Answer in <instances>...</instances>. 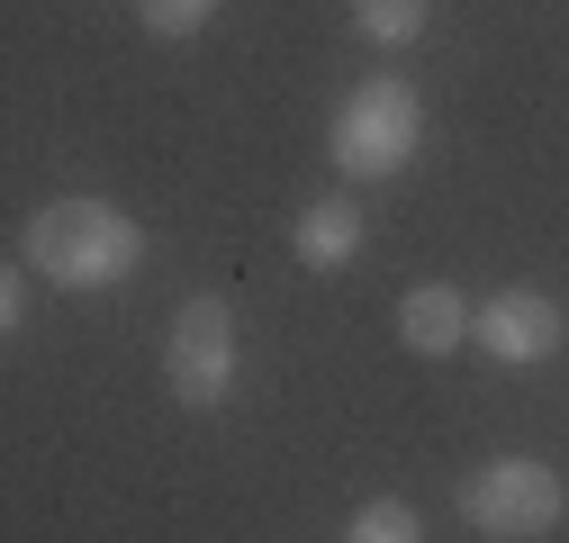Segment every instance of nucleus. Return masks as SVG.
<instances>
[{
    "mask_svg": "<svg viewBox=\"0 0 569 543\" xmlns=\"http://www.w3.org/2000/svg\"><path fill=\"white\" fill-rule=\"evenodd\" d=\"M19 245H28V272L54 290H109L146 263V227L109 199H46Z\"/></svg>",
    "mask_w": 569,
    "mask_h": 543,
    "instance_id": "f257e3e1",
    "label": "nucleus"
},
{
    "mask_svg": "<svg viewBox=\"0 0 569 543\" xmlns=\"http://www.w3.org/2000/svg\"><path fill=\"white\" fill-rule=\"evenodd\" d=\"M425 146V100L407 73H371L335 100V127H326V155L343 181H398Z\"/></svg>",
    "mask_w": 569,
    "mask_h": 543,
    "instance_id": "f03ea898",
    "label": "nucleus"
},
{
    "mask_svg": "<svg viewBox=\"0 0 569 543\" xmlns=\"http://www.w3.org/2000/svg\"><path fill=\"white\" fill-rule=\"evenodd\" d=\"M569 516V481L533 453H497L461 481V525H479L488 543H533Z\"/></svg>",
    "mask_w": 569,
    "mask_h": 543,
    "instance_id": "7ed1b4c3",
    "label": "nucleus"
},
{
    "mask_svg": "<svg viewBox=\"0 0 569 543\" xmlns=\"http://www.w3.org/2000/svg\"><path fill=\"white\" fill-rule=\"evenodd\" d=\"M163 381H172V398L190 407V417H208V407L236 398V308L218 290H199V299L172 308V326H163Z\"/></svg>",
    "mask_w": 569,
    "mask_h": 543,
    "instance_id": "20e7f679",
    "label": "nucleus"
},
{
    "mask_svg": "<svg viewBox=\"0 0 569 543\" xmlns=\"http://www.w3.org/2000/svg\"><path fill=\"white\" fill-rule=\"evenodd\" d=\"M470 345H479L488 363L525 372V363H542V354L569 345V317H560V299H542V290H488V299L470 308Z\"/></svg>",
    "mask_w": 569,
    "mask_h": 543,
    "instance_id": "39448f33",
    "label": "nucleus"
},
{
    "mask_svg": "<svg viewBox=\"0 0 569 543\" xmlns=\"http://www.w3.org/2000/svg\"><path fill=\"white\" fill-rule=\"evenodd\" d=\"M398 335H407L425 363H443V354H461V345H470V299H461V290H443V282H425V290H407V299H398Z\"/></svg>",
    "mask_w": 569,
    "mask_h": 543,
    "instance_id": "423d86ee",
    "label": "nucleus"
},
{
    "mask_svg": "<svg viewBox=\"0 0 569 543\" xmlns=\"http://www.w3.org/2000/svg\"><path fill=\"white\" fill-rule=\"evenodd\" d=\"M362 199H308L299 209V227H290V245H299V263L308 272H343L352 254H362Z\"/></svg>",
    "mask_w": 569,
    "mask_h": 543,
    "instance_id": "0eeeda50",
    "label": "nucleus"
},
{
    "mask_svg": "<svg viewBox=\"0 0 569 543\" xmlns=\"http://www.w3.org/2000/svg\"><path fill=\"white\" fill-rule=\"evenodd\" d=\"M425 19H435V0H352V28L371 46H416Z\"/></svg>",
    "mask_w": 569,
    "mask_h": 543,
    "instance_id": "6e6552de",
    "label": "nucleus"
},
{
    "mask_svg": "<svg viewBox=\"0 0 569 543\" xmlns=\"http://www.w3.org/2000/svg\"><path fill=\"white\" fill-rule=\"evenodd\" d=\"M343 543H425V516L407 498H362L352 525H343Z\"/></svg>",
    "mask_w": 569,
    "mask_h": 543,
    "instance_id": "1a4fd4ad",
    "label": "nucleus"
},
{
    "mask_svg": "<svg viewBox=\"0 0 569 543\" xmlns=\"http://www.w3.org/2000/svg\"><path fill=\"white\" fill-rule=\"evenodd\" d=\"M136 19H146L154 37H199L208 19H218V0H136Z\"/></svg>",
    "mask_w": 569,
    "mask_h": 543,
    "instance_id": "9d476101",
    "label": "nucleus"
},
{
    "mask_svg": "<svg viewBox=\"0 0 569 543\" xmlns=\"http://www.w3.org/2000/svg\"><path fill=\"white\" fill-rule=\"evenodd\" d=\"M19 326H28V282L10 272V282H0V335H19Z\"/></svg>",
    "mask_w": 569,
    "mask_h": 543,
    "instance_id": "9b49d317",
    "label": "nucleus"
}]
</instances>
